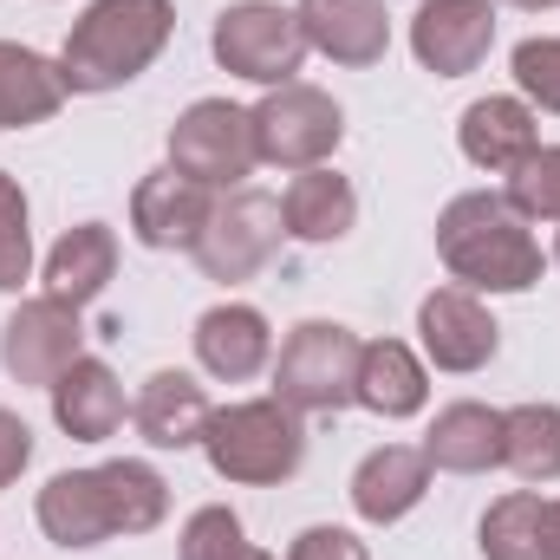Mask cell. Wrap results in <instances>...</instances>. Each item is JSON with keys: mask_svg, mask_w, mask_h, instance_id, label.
I'll return each mask as SVG.
<instances>
[{"mask_svg": "<svg viewBox=\"0 0 560 560\" xmlns=\"http://www.w3.org/2000/svg\"><path fill=\"white\" fill-rule=\"evenodd\" d=\"M170 515V482L150 463H98V469H59L39 489V528L52 548H98L112 535H150Z\"/></svg>", "mask_w": 560, "mask_h": 560, "instance_id": "1", "label": "cell"}, {"mask_svg": "<svg viewBox=\"0 0 560 560\" xmlns=\"http://www.w3.org/2000/svg\"><path fill=\"white\" fill-rule=\"evenodd\" d=\"M436 255L450 280L469 293H528L541 280V242L528 235V215H515V202L495 189H469L443 202Z\"/></svg>", "mask_w": 560, "mask_h": 560, "instance_id": "2", "label": "cell"}, {"mask_svg": "<svg viewBox=\"0 0 560 560\" xmlns=\"http://www.w3.org/2000/svg\"><path fill=\"white\" fill-rule=\"evenodd\" d=\"M176 33V7L170 0H92L59 52L66 92H118L138 72L156 66V52Z\"/></svg>", "mask_w": 560, "mask_h": 560, "instance_id": "3", "label": "cell"}, {"mask_svg": "<svg viewBox=\"0 0 560 560\" xmlns=\"http://www.w3.org/2000/svg\"><path fill=\"white\" fill-rule=\"evenodd\" d=\"M202 456L222 482L275 489L287 476H300V463H306V423L280 398H248V405H229V411L209 418Z\"/></svg>", "mask_w": 560, "mask_h": 560, "instance_id": "4", "label": "cell"}, {"mask_svg": "<svg viewBox=\"0 0 560 560\" xmlns=\"http://www.w3.org/2000/svg\"><path fill=\"white\" fill-rule=\"evenodd\" d=\"M365 339L339 319H300L275 359V398L293 411H346L359 392Z\"/></svg>", "mask_w": 560, "mask_h": 560, "instance_id": "5", "label": "cell"}, {"mask_svg": "<svg viewBox=\"0 0 560 560\" xmlns=\"http://www.w3.org/2000/svg\"><path fill=\"white\" fill-rule=\"evenodd\" d=\"M215 66L248 79V85H293L300 59H306V33H300V13L280 7V0H235L215 13Z\"/></svg>", "mask_w": 560, "mask_h": 560, "instance_id": "6", "label": "cell"}, {"mask_svg": "<svg viewBox=\"0 0 560 560\" xmlns=\"http://www.w3.org/2000/svg\"><path fill=\"white\" fill-rule=\"evenodd\" d=\"M280 235H287V222H280V202L268 189H229V196H215L209 229L196 235L189 255H196L202 280L235 287V280H255L275 261Z\"/></svg>", "mask_w": 560, "mask_h": 560, "instance_id": "7", "label": "cell"}, {"mask_svg": "<svg viewBox=\"0 0 560 560\" xmlns=\"http://www.w3.org/2000/svg\"><path fill=\"white\" fill-rule=\"evenodd\" d=\"M255 156L261 163H275V170H319L332 150H339V138H346V112L319 92V85H275L255 112Z\"/></svg>", "mask_w": 560, "mask_h": 560, "instance_id": "8", "label": "cell"}, {"mask_svg": "<svg viewBox=\"0 0 560 560\" xmlns=\"http://www.w3.org/2000/svg\"><path fill=\"white\" fill-rule=\"evenodd\" d=\"M255 163V118L229 98H196L170 125V170H183L202 189H242Z\"/></svg>", "mask_w": 560, "mask_h": 560, "instance_id": "9", "label": "cell"}, {"mask_svg": "<svg viewBox=\"0 0 560 560\" xmlns=\"http://www.w3.org/2000/svg\"><path fill=\"white\" fill-rule=\"evenodd\" d=\"M72 359H85V326H79V306H66V300H52V293L20 300V313L0 326V365H7L20 385L52 392Z\"/></svg>", "mask_w": 560, "mask_h": 560, "instance_id": "10", "label": "cell"}, {"mask_svg": "<svg viewBox=\"0 0 560 560\" xmlns=\"http://www.w3.org/2000/svg\"><path fill=\"white\" fill-rule=\"evenodd\" d=\"M495 46V7L489 0H423L411 13V52L423 72L463 79L489 59Z\"/></svg>", "mask_w": 560, "mask_h": 560, "instance_id": "11", "label": "cell"}, {"mask_svg": "<svg viewBox=\"0 0 560 560\" xmlns=\"http://www.w3.org/2000/svg\"><path fill=\"white\" fill-rule=\"evenodd\" d=\"M418 339L436 372H482L502 346V326L489 319V306L469 287H436L418 306Z\"/></svg>", "mask_w": 560, "mask_h": 560, "instance_id": "12", "label": "cell"}, {"mask_svg": "<svg viewBox=\"0 0 560 560\" xmlns=\"http://www.w3.org/2000/svg\"><path fill=\"white\" fill-rule=\"evenodd\" d=\"M293 13H300L306 46L326 52L332 66L365 72V66H378L392 52V13H385V0H300Z\"/></svg>", "mask_w": 560, "mask_h": 560, "instance_id": "13", "label": "cell"}, {"mask_svg": "<svg viewBox=\"0 0 560 560\" xmlns=\"http://www.w3.org/2000/svg\"><path fill=\"white\" fill-rule=\"evenodd\" d=\"M215 189L189 183L183 170H150L131 189V235L143 248H196V235L209 229Z\"/></svg>", "mask_w": 560, "mask_h": 560, "instance_id": "14", "label": "cell"}, {"mask_svg": "<svg viewBox=\"0 0 560 560\" xmlns=\"http://www.w3.org/2000/svg\"><path fill=\"white\" fill-rule=\"evenodd\" d=\"M268 352H275L268 313L248 306V300H222V306H209V313L196 319V359H202V372L222 378V385L255 378V372L268 365Z\"/></svg>", "mask_w": 560, "mask_h": 560, "instance_id": "15", "label": "cell"}, {"mask_svg": "<svg viewBox=\"0 0 560 560\" xmlns=\"http://www.w3.org/2000/svg\"><path fill=\"white\" fill-rule=\"evenodd\" d=\"M423 495H430V456L411 450V443H385V450H372V456L352 469V509H359V522H372V528L405 522Z\"/></svg>", "mask_w": 560, "mask_h": 560, "instance_id": "16", "label": "cell"}, {"mask_svg": "<svg viewBox=\"0 0 560 560\" xmlns=\"http://www.w3.org/2000/svg\"><path fill=\"white\" fill-rule=\"evenodd\" d=\"M456 143L476 170H495V176H515L535 150H541V131H535V112L522 98H476L456 125Z\"/></svg>", "mask_w": 560, "mask_h": 560, "instance_id": "17", "label": "cell"}, {"mask_svg": "<svg viewBox=\"0 0 560 560\" xmlns=\"http://www.w3.org/2000/svg\"><path fill=\"white\" fill-rule=\"evenodd\" d=\"M209 418H215V405H209V392L189 372H150L138 405H131V423H138V436L150 450H189V443H202Z\"/></svg>", "mask_w": 560, "mask_h": 560, "instance_id": "18", "label": "cell"}, {"mask_svg": "<svg viewBox=\"0 0 560 560\" xmlns=\"http://www.w3.org/2000/svg\"><path fill=\"white\" fill-rule=\"evenodd\" d=\"M52 423L72 443H105L125 423V385L105 359H72L52 385Z\"/></svg>", "mask_w": 560, "mask_h": 560, "instance_id": "19", "label": "cell"}, {"mask_svg": "<svg viewBox=\"0 0 560 560\" xmlns=\"http://www.w3.org/2000/svg\"><path fill=\"white\" fill-rule=\"evenodd\" d=\"M482 560H560V502L509 489L482 515Z\"/></svg>", "mask_w": 560, "mask_h": 560, "instance_id": "20", "label": "cell"}, {"mask_svg": "<svg viewBox=\"0 0 560 560\" xmlns=\"http://www.w3.org/2000/svg\"><path fill=\"white\" fill-rule=\"evenodd\" d=\"M423 456L443 476H482V469H495L502 463V411H489L476 398L443 405L436 423L423 430Z\"/></svg>", "mask_w": 560, "mask_h": 560, "instance_id": "21", "label": "cell"}, {"mask_svg": "<svg viewBox=\"0 0 560 560\" xmlns=\"http://www.w3.org/2000/svg\"><path fill=\"white\" fill-rule=\"evenodd\" d=\"M280 222H287L293 242L326 248V242L352 235V222H359V196H352V183H346L339 170L319 163V170H300V176L287 183V196H280Z\"/></svg>", "mask_w": 560, "mask_h": 560, "instance_id": "22", "label": "cell"}, {"mask_svg": "<svg viewBox=\"0 0 560 560\" xmlns=\"http://www.w3.org/2000/svg\"><path fill=\"white\" fill-rule=\"evenodd\" d=\"M430 398V372L405 339H365L359 352V392L352 405L378 411V418H418Z\"/></svg>", "mask_w": 560, "mask_h": 560, "instance_id": "23", "label": "cell"}, {"mask_svg": "<svg viewBox=\"0 0 560 560\" xmlns=\"http://www.w3.org/2000/svg\"><path fill=\"white\" fill-rule=\"evenodd\" d=\"M118 275V235L105 229V222H79V229H66L59 242H52V255H46V293L52 300H66V306H85V300H98L105 287Z\"/></svg>", "mask_w": 560, "mask_h": 560, "instance_id": "24", "label": "cell"}, {"mask_svg": "<svg viewBox=\"0 0 560 560\" xmlns=\"http://www.w3.org/2000/svg\"><path fill=\"white\" fill-rule=\"evenodd\" d=\"M59 105H66V72L33 46L0 39V131L46 125Z\"/></svg>", "mask_w": 560, "mask_h": 560, "instance_id": "25", "label": "cell"}, {"mask_svg": "<svg viewBox=\"0 0 560 560\" xmlns=\"http://www.w3.org/2000/svg\"><path fill=\"white\" fill-rule=\"evenodd\" d=\"M502 469L522 482H560V405L502 411Z\"/></svg>", "mask_w": 560, "mask_h": 560, "instance_id": "26", "label": "cell"}, {"mask_svg": "<svg viewBox=\"0 0 560 560\" xmlns=\"http://www.w3.org/2000/svg\"><path fill=\"white\" fill-rule=\"evenodd\" d=\"M33 280V229H26V189L0 170V293H20Z\"/></svg>", "mask_w": 560, "mask_h": 560, "instance_id": "27", "label": "cell"}, {"mask_svg": "<svg viewBox=\"0 0 560 560\" xmlns=\"http://www.w3.org/2000/svg\"><path fill=\"white\" fill-rule=\"evenodd\" d=\"M509 202L528 222H560V143H541L515 176H509Z\"/></svg>", "mask_w": 560, "mask_h": 560, "instance_id": "28", "label": "cell"}, {"mask_svg": "<svg viewBox=\"0 0 560 560\" xmlns=\"http://www.w3.org/2000/svg\"><path fill=\"white\" fill-rule=\"evenodd\" d=\"M176 555H183V560H242V555H248L242 515H235V509H196V515L183 522Z\"/></svg>", "mask_w": 560, "mask_h": 560, "instance_id": "29", "label": "cell"}, {"mask_svg": "<svg viewBox=\"0 0 560 560\" xmlns=\"http://www.w3.org/2000/svg\"><path fill=\"white\" fill-rule=\"evenodd\" d=\"M509 66H515L522 98H535L541 112H560V39H522Z\"/></svg>", "mask_w": 560, "mask_h": 560, "instance_id": "30", "label": "cell"}, {"mask_svg": "<svg viewBox=\"0 0 560 560\" xmlns=\"http://www.w3.org/2000/svg\"><path fill=\"white\" fill-rule=\"evenodd\" d=\"M287 560H372V555H365V541H352L346 528H300L293 548H287Z\"/></svg>", "mask_w": 560, "mask_h": 560, "instance_id": "31", "label": "cell"}, {"mask_svg": "<svg viewBox=\"0 0 560 560\" xmlns=\"http://www.w3.org/2000/svg\"><path fill=\"white\" fill-rule=\"evenodd\" d=\"M33 463V430L26 418H13V411H0V489L7 482H20V469Z\"/></svg>", "mask_w": 560, "mask_h": 560, "instance_id": "32", "label": "cell"}, {"mask_svg": "<svg viewBox=\"0 0 560 560\" xmlns=\"http://www.w3.org/2000/svg\"><path fill=\"white\" fill-rule=\"evenodd\" d=\"M509 7H522V13H548V7H560V0H509Z\"/></svg>", "mask_w": 560, "mask_h": 560, "instance_id": "33", "label": "cell"}, {"mask_svg": "<svg viewBox=\"0 0 560 560\" xmlns=\"http://www.w3.org/2000/svg\"><path fill=\"white\" fill-rule=\"evenodd\" d=\"M242 560H275V555H261V548H248V555H242Z\"/></svg>", "mask_w": 560, "mask_h": 560, "instance_id": "34", "label": "cell"}, {"mask_svg": "<svg viewBox=\"0 0 560 560\" xmlns=\"http://www.w3.org/2000/svg\"><path fill=\"white\" fill-rule=\"evenodd\" d=\"M555 261H560V235H555Z\"/></svg>", "mask_w": 560, "mask_h": 560, "instance_id": "35", "label": "cell"}]
</instances>
